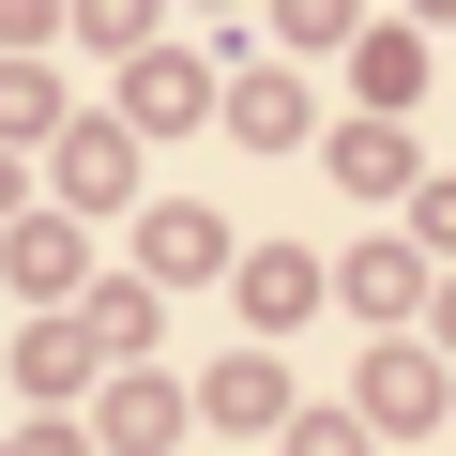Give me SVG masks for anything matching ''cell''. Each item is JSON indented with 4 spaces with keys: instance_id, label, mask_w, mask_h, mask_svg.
I'll list each match as a JSON object with an SVG mask.
<instances>
[{
    "instance_id": "obj_1",
    "label": "cell",
    "mask_w": 456,
    "mask_h": 456,
    "mask_svg": "<svg viewBox=\"0 0 456 456\" xmlns=\"http://www.w3.org/2000/svg\"><path fill=\"white\" fill-rule=\"evenodd\" d=\"M122 92H137V122H198V107H213V61H167V46H152Z\"/></svg>"
},
{
    "instance_id": "obj_2",
    "label": "cell",
    "mask_w": 456,
    "mask_h": 456,
    "mask_svg": "<svg viewBox=\"0 0 456 456\" xmlns=\"http://www.w3.org/2000/svg\"><path fill=\"white\" fill-rule=\"evenodd\" d=\"M365 411H380V426H441V365H426V350H380Z\"/></svg>"
},
{
    "instance_id": "obj_3",
    "label": "cell",
    "mask_w": 456,
    "mask_h": 456,
    "mask_svg": "<svg viewBox=\"0 0 456 456\" xmlns=\"http://www.w3.org/2000/svg\"><path fill=\"white\" fill-rule=\"evenodd\" d=\"M350 77H365L380 107H411V92H426V46H411V31H350Z\"/></svg>"
},
{
    "instance_id": "obj_4",
    "label": "cell",
    "mask_w": 456,
    "mask_h": 456,
    "mask_svg": "<svg viewBox=\"0 0 456 456\" xmlns=\"http://www.w3.org/2000/svg\"><path fill=\"white\" fill-rule=\"evenodd\" d=\"M16 365H31V395H77V380H92V365H107V335H92V320H77V335H61V320H46V335H31V350H16Z\"/></svg>"
},
{
    "instance_id": "obj_5",
    "label": "cell",
    "mask_w": 456,
    "mask_h": 456,
    "mask_svg": "<svg viewBox=\"0 0 456 456\" xmlns=\"http://www.w3.org/2000/svg\"><path fill=\"white\" fill-rule=\"evenodd\" d=\"M228 122H244L259 152H289V137H305V77H244V107H228Z\"/></svg>"
},
{
    "instance_id": "obj_6",
    "label": "cell",
    "mask_w": 456,
    "mask_h": 456,
    "mask_svg": "<svg viewBox=\"0 0 456 456\" xmlns=\"http://www.w3.org/2000/svg\"><path fill=\"white\" fill-rule=\"evenodd\" d=\"M213 259H228L213 213H152V274H213Z\"/></svg>"
},
{
    "instance_id": "obj_7",
    "label": "cell",
    "mask_w": 456,
    "mask_h": 456,
    "mask_svg": "<svg viewBox=\"0 0 456 456\" xmlns=\"http://www.w3.org/2000/svg\"><path fill=\"white\" fill-rule=\"evenodd\" d=\"M350 305H365V320H411V244H380V259H350Z\"/></svg>"
},
{
    "instance_id": "obj_8",
    "label": "cell",
    "mask_w": 456,
    "mask_h": 456,
    "mask_svg": "<svg viewBox=\"0 0 456 456\" xmlns=\"http://www.w3.org/2000/svg\"><path fill=\"white\" fill-rule=\"evenodd\" d=\"M335 167H350V183H380V198H395V183H411V152H395V137H380V122H350V137H335Z\"/></svg>"
},
{
    "instance_id": "obj_9",
    "label": "cell",
    "mask_w": 456,
    "mask_h": 456,
    "mask_svg": "<svg viewBox=\"0 0 456 456\" xmlns=\"http://www.w3.org/2000/svg\"><path fill=\"white\" fill-rule=\"evenodd\" d=\"M274 31H289V46H350L365 16H350V0H274Z\"/></svg>"
},
{
    "instance_id": "obj_10",
    "label": "cell",
    "mask_w": 456,
    "mask_h": 456,
    "mask_svg": "<svg viewBox=\"0 0 456 456\" xmlns=\"http://www.w3.org/2000/svg\"><path fill=\"white\" fill-rule=\"evenodd\" d=\"M16 274L31 289H77V228H16Z\"/></svg>"
},
{
    "instance_id": "obj_11",
    "label": "cell",
    "mask_w": 456,
    "mask_h": 456,
    "mask_svg": "<svg viewBox=\"0 0 456 456\" xmlns=\"http://www.w3.org/2000/svg\"><path fill=\"white\" fill-rule=\"evenodd\" d=\"M305 289H320L305 259H259V274H244V305H259V320H305Z\"/></svg>"
},
{
    "instance_id": "obj_12",
    "label": "cell",
    "mask_w": 456,
    "mask_h": 456,
    "mask_svg": "<svg viewBox=\"0 0 456 456\" xmlns=\"http://www.w3.org/2000/svg\"><path fill=\"white\" fill-rule=\"evenodd\" d=\"M46 107H61V92H46V77H31V61H0V137H31V122H46Z\"/></svg>"
},
{
    "instance_id": "obj_13",
    "label": "cell",
    "mask_w": 456,
    "mask_h": 456,
    "mask_svg": "<svg viewBox=\"0 0 456 456\" xmlns=\"http://www.w3.org/2000/svg\"><path fill=\"white\" fill-rule=\"evenodd\" d=\"M77 16H92L107 46H137V31H152V0H77Z\"/></svg>"
},
{
    "instance_id": "obj_14",
    "label": "cell",
    "mask_w": 456,
    "mask_h": 456,
    "mask_svg": "<svg viewBox=\"0 0 456 456\" xmlns=\"http://www.w3.org/2000/svg\"><path fill=\"white\" fill-rule=\"evenodd\" d=\"M289 456H365V426H335V411H320V426H289Z\"/></svg>"
},
{
    "instance_id": "obj_15",
    "label": "cell",
    "mask_w": 456,
    "mask_h": 456,
    "mask_svg": "<svg viewBox=\"0 0 456 456\" xmlns=\"http://www.w3.org/2000/svg\"><path fill=\"white\" fill-rule=\"evenodd\" d=\"M411 228H426V244H456V183H426V198H411Z\"/></svg>"
},
{
    "instance_id": "obj_16",
    "label": "cell",
    "mask_w": 456,
    "mask_h": 456,
    "mask_svg": "<svg viewBox=\"0 0 456 456\" xmlns=\"http://www.w3.org/2000/svg\"><path fill=\"white\" fill-rule=\"evenodd\" d=\"M46 16H61V0H0V31H46Z\"/></svg>"
},
{
    "instance_id": "obj_17",
    "label": "cell",
    "mask_w": 456,
    "mask_h": 456,
    "mask_svg": "<svg viewBox=\"0 0 456 456\" xmlns=\"http://www.w3.org/2000/svg\"><path fill=\"white\" fill-rule=\"evenodd\" d=\"M426 16H456V0H426Z\"/></svg>"
}]
</instances>
